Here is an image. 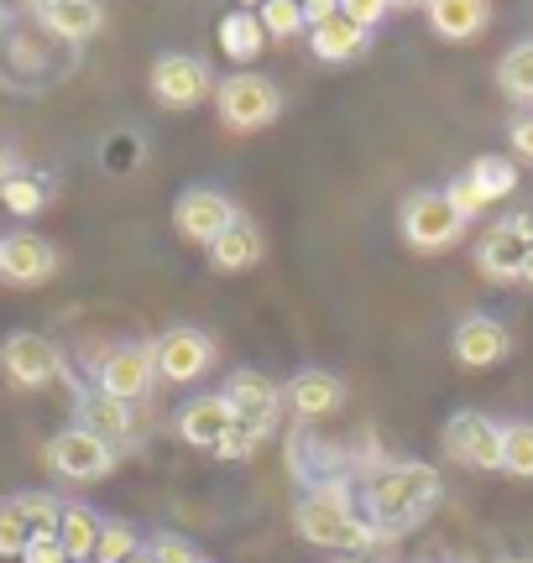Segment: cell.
Listing matches in <instances>:
<instances>
[{"mask_svg": "<svg viewBox=\"0 0 533 563\" xmlns=\"http://www.w3.org/2000/svg\"><path fill=\"white\" fill-rule=\"evenodd\" d=\"M523 282H529V287H533V256H529V266H523Z\"/></svg>", "mask_w": 533, "mask_h": 563, "instance_id": "f6af8a7d", "label": "cell"}, {"mask_svg": "<svg viewBox=\"0 0 533 563\" xmlns=\"http://www.w3.org/2000/svg\"><path fill=\"white\" fill-rule=\"evenodd\" d=\"M257 433H251V428H241V422H236V428H230L226 439H220V449H215V460H251V454H257Z\"/></svg>", "mask_w": 533, "mask_h": 563, "instance_id": "d590c367", "label": "cell"}, {"mask_svg": "<svg viewBox=\"0 0 533 563\" xmlns=\"http://www.w3.org/2000/svg\"><path fill=\"white\" fill-rule=\"evenodd\" d=\"M445 199L455 203V214H460V220H466V224H471L476 214L487 209V203H481V194H476V188H471V178H466V173H460V178H450V188H445Z\"/></svg>", "mask_w": 533, "mask_h": 563, "instance_id": "e575fe53", "label": "cell"}, {"mask_svg": "<svg viewBox=\"0 0 533 563\" xmlns=\"http://www.w3.org/2000/svg\"><path fill=\"white\" fill-rule=\"evenodd\" d=\"M21 563H68V553H63V543L53 532H37V538L26 543V553H21Z\"/></svg>", "mask_w": 533, "mask_h": 563, "instance_id": "8d00e7d4", "label": "cell"}, {"mask_svg": "<svg viewBox=\"0 0 533 563\" xmlns=\"http://www.w3.org/2000/svg\"><path fill=\"white\" fill-rule=\"evenodd\" d=\"M529 256H533V209L497 220L492 230L481 235V245H476V266H481L487 282H523Z\"/></svg>", "mask_w": 533, "mask_h": 563, "instance_id": "8992f818", "label": "cell"}, {"mask_svg": "<svg viewBox=\"0 0 533 563\" xmlns=\"http://www.w3.org/2000/svg\"><path fill=\"white\" fill-rule=\"evenodd\" d=\"M226 402L241 428H251L257 439H266V433L278 428V412H283V386L247 365V371H236L226 382Z\"/></svg>", "mask_w": 533, "mask_h": 563, "instance_id": "4fadbf2b", "label": "cell"}, {"mask_svg": "<svg viewBox=\"0 0 533 563\" xmlns=\"http://www.w3.org/2000/svg\"><path fill=\"white\" fill-rule=\"evenodd\" d=\"M146 553H152L157 563H209L205 553L188 543V538H178V532H157V538L146 543Z\"/></svg>", "mask_w": 533, "mask_h": 563, "instance_id": "d6a6232c", "label": "cell"}, {"mask_svg": "<svg viewBox=\"0 0 533 563\" xmlns=\"http://www.w3.org/2000/svg\"><path fill=\"white\" fill-rule=\"evenodd\" d=\"M466 178H471V188L481 194V203H497V199H508L518 188V167L508 157H476L471 167H466Z\"/></svg>", "mask_w": 533, "mask_h": 563, "instance_id": "484cf974", "label": "cell"}, {"mask_svg": "<svg viewBox=\"0 0 533 563\" xmlns=\"http://www.w3.org/2000/svg\"><path fill=\"white\" fill-rule=\"evenodd\" d=\"M388 11H392V0H340V16L346 21H356V26H382L388 21Z\"/></svg>", "mask_w": 533, "mask_h": 563, "instance_id": "836d02e7", "label": "cell"}, {"mask_svg": "<svg viewBox=\"0 0 533 563\" xmlns=\"http://www.w3.org/2000/svg\"><path fill=\"white\" fill-rule=\"evenodd\" d=\"M508 141H513L518 157H529V162H533V115H518V121L508 125Z\"/></svg>", "mask_w": 533, "mask_h": 563, "instance_id": "74e56055", "label": "cell"}, {"mask_svg": "<svg viewBox=\"0 0 533 563\" xmlns=\"http://www.w3.org/2000/svg\"><path fill=\"white\" fill-rule=\"evenodd\" d=\"M308 47H314L319 63H350L371 47V32L346 16H329V21H319V26H308Z\"/></svg>", "mask_w": 533, "mask_h": 563, "instance_id": "44dd1931", "label": "cell"}, {"mask_svg": "<svg viewBox=\"0 0 533 563\" xmlns=\"http://www.w3.org/2000/svg\"><path fill=\"white\" fill-rule=\"evenodd\" d=\"M32 543V527L17 511V501H0V559H21Z\"/></svg>", "mask_w": 533, "mask_h": 563, "instance_id": "1f68e13d", "label": "cell"}, {"mask_svg": "<svg viewBox=\"0 0 533 563\" xmlns=\"http://www.w3.org/2000/svg\"><path fill=\"white\" fill-rule=\"evenodd\" d=\"M53 272H58V251H53V241H42L37 230H17V235L0 241V282L42 287Z\"/></svg>", "mask_w": 533, "mask_h": 563, "instance_id": "9a60e30c", "label": "cell"}, {"mask_svg": "<svg viewBox=\"0 0 533 563\" xmlns=\"http://www.w3.org/2000/svg\"><path fill=\"white\" fill-rule=\"evenodd\" d=\"M0 371L6 382L21 386V391H42L63 376V350L47 334H32V329H17L11 340L0 344Z\"/></svg>", "mask_w": 533, "mask_h": 563, "instance_id": "9c48e42d", "label": "cell"}, {"mask_svg": "<svg viewBox=\"0 0 533 563\" xmlns=\"http://www.w3.org/2000/svg\"><path fill=\"white\" fill-rule=\"evenodd\" d=\"M262 256H266V235L247 220V214H236V224H230L226 235L209 245V266H215V272H226V277L262 266Z\"/></svg>", "mask_w": 533, "mask_h": 563, "instance_id": "ac0fdd59", "label": "cell"}, {"mask_svg": "<svg viewBox=\"0 0 533 563\" xmlns=\"http://www.w3.org/2000/svg\"><path fill=\"white\" fill-rule=\"evenodd\" d=\"M152 100L163 110H194V104L215 100V74L205 58L194 53H163L152 63Z\"/></svg>", "mask_w": 533, "mask_h": 563, "instance_id": "ba28073f", "label": "cell"}, {"mask_svg": "<svg viewBox=\"0 0 533 563\" xmlns=\"http://www.w3.org/2000/svg\"><path fill=\"white\" fill-rule=\"evenodd\" d=\"M439 443H445V454H450L455 464H466V470H481V475L502 470V422H492L487 412H476V407L450 412Z\"/></svg>", "mask_w": 533, "mask_h": 563, "instance_id": "52a82bcc", "label": "cell"}, {"mask_svg": "<svg viewBox=\"0 0 533 563\" xmlns=\"http://www.w3.org/2000/svg\"><path fill=\"white\" fill-rule=\"evenodd\" d=\"M497 84H502L508 100L533 104V37L502 53V63H497Z\"/></svg>", "mask_w": 533, "mask_h": 563, "instance_id": "d4e9b609", "label": "cell"}, {"mask_svg": "<svg viewBox=\"0 0 533 563\" xmlns=\"http://www.w3.org/2000/svg\"><path fill=\"white\" fill-rule=\"evenodd\" d=\"M131 553H142V538L131 522H105L100 543H95V563H126Z\"/></svg>", "mask_w": 533, "mask_h": 563, "instance_id": "4dcf8cb0", "label": "cell"}, {"mask_svg": "<svg viewBox=\"0 0 533 563\" xmlns=\"http://www.w3.org/2000/svg\"><path fill=\"white\" fill-rule=\"evenodd\" d=\"M497 563H533V553H502Z\"/></svg>", "mask_w": 533, "mask_h": 563, "instance_id": "60d3db41", "label": "cell"}, {"mask_svg": "<svg viewBox=\"0 0 533 563\" xmlns=\"http://www.w3.org/2000/svg\"><path fill=\"white\" fill-rule=\"evenodd\" d=\"M257 21H262L266 37H293V32H308L304 0H262V5H257Z\"/></svg>", "mask_w": 533, "mask_h": 563, "instance_id": "f1b7e54d", "label": "cell"}, {"mask_svg": "<svg viewBox=\"0 0 533 563\" xmlns=\"http://www.w3.org/2000/svg\"><path fill=\"white\" fill-rule=\"evenodd\" d=\"M283 402L293 418H304V422L335 418V412L346 407V382H340L335 371H325V365H304V371L283 386Z\"/></svg>", "mask_w": 533, "mask_h": 563, "instance_id": "2e32d148", "label": "cell"}, {"mask_svg": "<svg viewBox=\"0 0 533 563\" xmlns=\"http://www.w3.org/2000/svg\"><path fill=\"white\" fill-rule=\"evenodd\" d=\"M0 203H6L11 214H21V220H32V214H42V203H47V188H42V178L17 173V178L0 183Z\"/></svg>", "mask_w": 533, "mask_h": 563, "instance_id": "f546056e", "label": "cell"}, {"mask_svg": "<svg viewBox=\"0 0 533 563\" xmlns=\"http://www.w3.org/2000/svg\"><path fill=\"white\" fill-rule=\"evenodd\" d=\"M398 5H403V11H409V5H429V0H392V11H398Z\"/></svg>", "mask_w": 533, "mask_h": 563, "instance_id": "7bdbcfd3", "label": "cell"}, {"mask_svg": "<svg viewBox=\"0 0 533 563\" xmlns=\"http://www.w3.org/2000/svg\"><path fill=\"white\" fill-rule=\"evenodd\" d=\"M215 115L226 131H266V125L283 115V95H278V84L266 79V74H247V68H236L230 79L215 84Z\"/></svg>", "mask_w": 533, "mask_h": 563, "instance_id": "3957f363", "label": "cell"}, {"mask_svg": "<svg viewBox=\"0 0 533 563\" xmlns=\"http://www.w3.org/2000/svg\"><path fill=\"white\" fill-rule=\"evenodd\" d=\"M293 532L308 548H335V553H361V548L382 543V532L367 522V511L350 501V490L340 481L314 485L304 501L293 506Z\"/></svg>", "mask_w": 533, "mask_h": 563, "instance_id": "7a4b0ae2", "label": "cell"}, {"mask_svg": "<svg viewBox=\"0 0 533 563\" xmlns=\"http://www.w3.org/2000/svg\"><path fill=\"white\" fill-rule=\"evenodd\" d=\"M37 21L63 42H89L105 26L100 0H37Z\"/></svg>", "mask_w": 533, "mask_h": 563, "instance_id": "d6986e66", "label": "cell"}, {"mask_svg": "<svg viewBox=\"0 0 533 563\" xmlns=\"http://www.w3.org/2000/svg\"><path fill=\"white\" fill-rule=\"evenodd\" d=\"M17 178V157H11V146H6V136H0V183Z\"/></svg>", "mask_w": 533, "mask_h": 563, "instance_id": "ab89813d", "label": "cell"}, {"mask_svg": "<svg viewBox=\"0 0 533 563\" xmlns=\"http://www.w3.org/2000/svg\"><path fill=\"white\" fill-rule=\"evenodd\" d=\"M236 5H241V11H257V5H262V0H236Z\"/></svg>", "mask_w": 533, "mask_h": 563, "instance_id": "ee69618b", "label": "cell"}, {"mask_svg": "<svg viewBox=\"0 0 533 563\" xmlns=\"http://www.w3.org/2000/svg\"><path fill=\"white\" fill-rule=\"evenodd\" d=\"M215 37H220V53L230 63H241V68L262 58V47H266V32H262V21H257V11H241V5L230 16H220Z\"/></svg>", "mask_w": 533, "mask_h": 563, "instance_id": "603a6c76", "label": "cell"}, {"mask_svg": "<svg viewBox=\"0 0 533 563\" xmlns=\"http://www.w3.org/2000/svg\"><path fill=\"white\" fill-rule=\"evenodd\" d=\"M126 563H157V559H152V553H146V548H142V553H131V559H126Z\"/></svg>", "mask_w": 533, "mask_h": 563, "instance_id": "b9f144b4", "label": "cell"}, {"mask_svg": "<svg viewBox=\"0 0 533 563\" xmlns=\"http://www.w3.org/2000/svg\"><path fill=\"white\" fill-rule=\"evenodd\" d=\"M95 382L116 402H142L146 391H152V382H157L152 344H116V350H105L100 365H95Z\"/></svg>", "mask_w": 533, "mask_h": 563, "instance_id": "7c38bea8", "label": "cell"}, {"mask_svg": "<svg viewBox=\"0 0 533 563\" xmlns=\"http://www.w3.org/2000/svg\"><path fill=\"white\" fill-rule=\"evenodd\" d=\"M502 475L533 481V422H502Z\"/></svg>", "mask_w": 533, "mask_h": 563, "instance_id": "4316f807", "label": "cell"}, {"mask_svg": "<svg viewBox=\"0 0 533 563\" xmlns=\"http://www.w3.org/2000/svg\"><path fill=\"white\" fill-rule=\"evenodd\" d=\"M329 563H361V559H329Z\"/></svg>", "mask_w": 533, "mask_h": 563, "instance_id": "bcb514c9", "label": "cell"}, {"mask_svg": "<svg viewBox=\"0 0 533 563\" xmlns=\"http://www.w3.org/2000/svg\"><path fill=\"white\" fill-rule=\"evenodd\" d=\"M236 214H241V209H236L220 188H184L178 203H173V230H178L188 245H205L209 251V245L236 224Z\"/></svg>", "mask_w": 533, "mask_h": 563, "instance_id": "8fae6325", "label": "cell"}, {"mask_svg": "<svg viewBox=\"0 0 533 563\" xmlns=\"http://www.w3.org/2000/svg\"><path fill=\"white\" fill-rule=\"evenodd\" d=\"M424 16H429V32L445 42H471L487 32V16H492V5L487 0H429L424 5Z\"/></svg>", "mask_w": 533, "mask_h": 563, "instance_id": "ffe728a7", "label": "cell"}, {"mask_svg": "<svg viewBox=\"0 0 533 563\" xmlns=\"http://www.w3.org/2000/svg\"><path fill=\"white\" fill-rule=\"evenodd\" d=\"M79 428H89L95 439L105 443H126L131 439V402H116V397H105V391H89L79 397Z\"/></svg>", "mask_w": 533, "mask_h": 563, "instance_id": "7402d4cb", "label": "cell"}, {"mask_svg": "<svg viewBox=\"0 0 533 563\" xmlns=\"http://www.w3.org/2000/svg\"><path fill=\"white\" fill-rule=\"evenodd\" d=\"M340 16V0H304V21L308 26H319V21Z\"/></svg>", "mask_w": 533, "mask_h": 563, "instance_id": "f35d334b", "label": "cell"}, {"mask_svg": "<svg viewBox=\"0 0 533 563\" xmlns=\"http://www.w3.org/2000/svg\"><path fill=\"white\" fill-rule=\"evenodd\" d=\"M398 224H403V241H409L413 251H424V256L450 251V245L466 235V220L455 214V203L445 199V188H418V194H409Z\"/></svg>", "mask_w": 533, "mask_h": 563, "instance_id": "277c9868", "label": "cell"}, {"mask_svg": "<svg viewBox=\"0 0 533 563\" xmlns=\"http://www.w3.org/2000/svg\"><path fill=\"white\" fill-rule=\"evenodd\" d=\"M230 428H236V412H230L226 391H205V397H188V402L178 407V439L194 443V449H209V454H215Z\"/></svg>", "mask_w": 533, "mask_h": 563, "instance_id": "e0dca14e", "label": "cell"}, {"mask_svg": "<svg viewBox=\"0 0 533 563\" xmlns=\"http://www.w3.org/2000/svg\"><path fill=\"white\" fill-rule=\"evenodd\" d=\"M100 517L89 506H63L58 517V543L68 553V563H95V543H100Z\"/></svg>", "mask_w": 533, "mask_h": 563, "instance_id": "cb8c5ba5", "label": "cell"}, {"mask_svg": "<svg viewBox=\"0 0 533 563\" xmlns=\"http://www.w3.org/2000/svg\"><path fill=\"white\" fill-rule=\"evenodd\" d=\"M42 464L63 475V481L74 485H89V481H105L110 470H116V443L95 439L89 428H63L53 439L42 443Z\"/></svg>", "mask_w": 533, "mask_h": 563, "instance_id": "5b68a950", "label": "cell"}, {"mask_svg": "<svg viewBox=\"0 0 533 563\" xmlns=\"http://www.w3.org/2000/svg\"><path fill=\"white\" fill-rule=\"evenodd\" d=\"M11 501H17V511L26 517L32 538H37V532H53V538H58V517H63L58 496H47V490H21V496H11Z\"/></svg>", "mask_w": 533, "mask_h": 563, "instance_id": "83f0119b", "label": "cell"}, {"mask_svg": "<svg viewBox=\"0 0 533 563\" xmlns=\"http://www.w3.org/2000/svg\"><path fill=\"white\" fill-rule=\"evenodd\" d=\"M152 365H157V376L173 386L199 382L209 365H215V340H209L205 329H194V323H173V329H163L157 344H152Z\"/></svg>", "mask_w": 533, "mask_h": 563, "instance_id": "30bf717a", "label": "cell"}, {"mask_svg": "<svg viewBox=\"0 0 533 563\" xmlns=\"http://www.w3.org/2000/svg\"><path fill=\"white\" fill-rule=\"evenodd\" d=\"M450 355L466 371H492L513 355V334H508V323L492 319V313H471V319L455 323L450 334Z\"/></svg>", "mask_w": 533, "mask_h": 563, "instance_id": "5bb4252c", "label": "cell"}, {"mask_svg": "<svg viewBox=\"0 0 533 563\" xmlns=\"http://www.w3.org/2000/svg\"><path fill=\"white\" fill-rule=\"evenodd\" d=\"M445 496L439 470L424 460H388L367 475V522L392 538V532H409L429 517Z\"/></svg>", "mask_w": 533, "mask_h": 563, "instance_id": "6da1fadb", "label": "cell"}]
</instances>
